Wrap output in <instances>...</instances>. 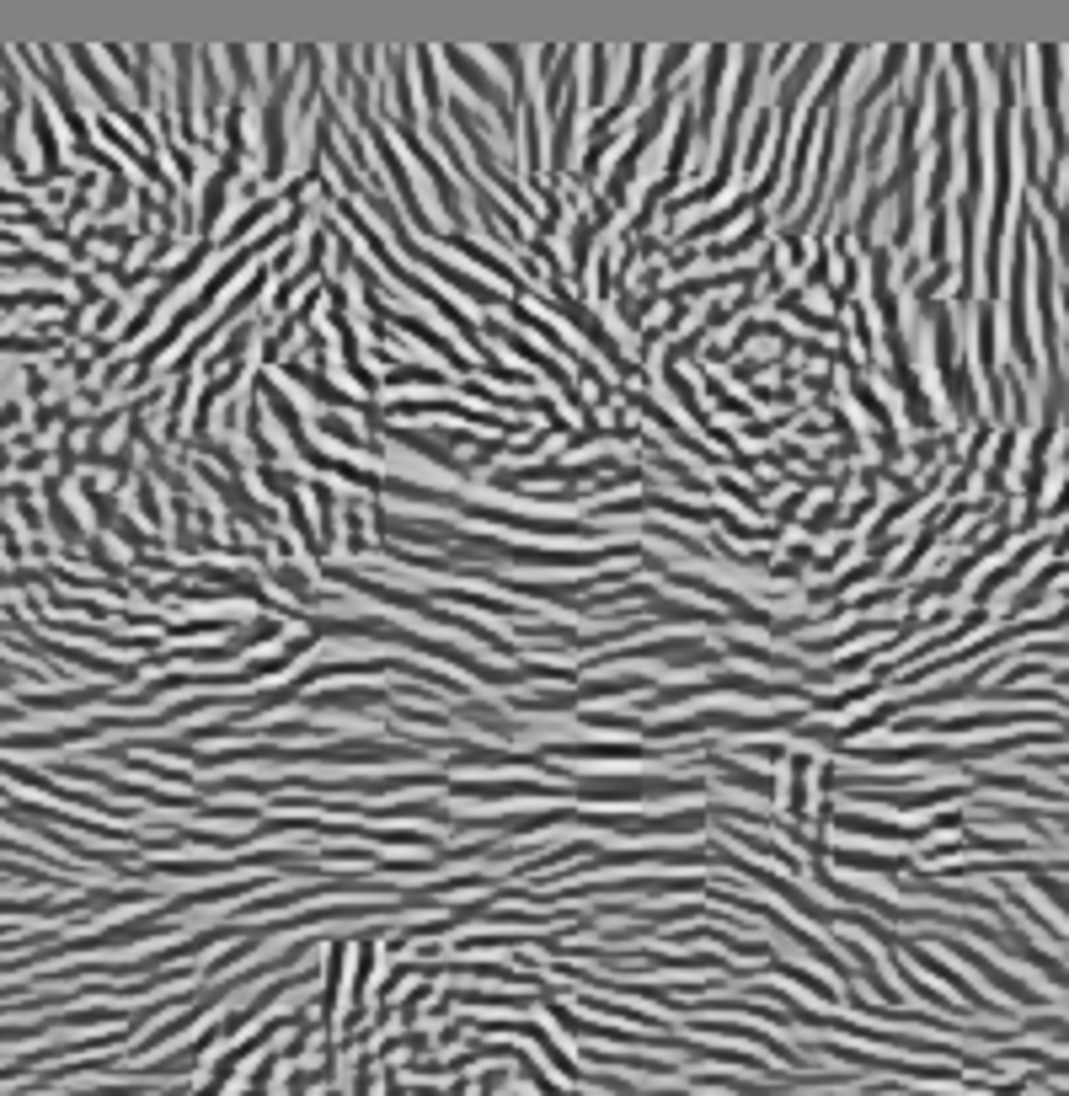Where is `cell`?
I'll list each match as a JSON object with an SVG mask.
<instances>
[{"instance_id": "6da1fadb", "label": "cell", "mask_w": 1069, "mask_h": 1096, "mask_svg": "<svg viewBox=\"0 0 1069 1096\" xmlns=\"http://www.w3.org/2000/svg\"><path fill=\"white\" fill-rule=\"evenodd\" d=\"M685 792H695V781H669V776H599L572 786V797L588 802H647V797H685Z\"/></svg>"}, {"instance_id": "5b68a950", "label": "cell", "mask_w": 1069, "mask_h": 1096, "mask_svg": "<svg viewBox=\"0 0 1069 1096\" xmlns=\"http://www.w3.org/2000/svg\"><path fill=\"white\" fill-rule=\"evenodd\" d=\"M316 428H321V434H327V439H337V444H343V450H364V434H353V423L332 418V412H327V418H316Z\"/></svg>"}, {"instance_id": "3957f363", "label": "cell", "mask_w": 1069, "mask_h": 1096, "mask_svg": "<svg viewBox=\"0 0 1069 1096\" xmlns=\"http://www.w3.org/2000/svg\"><path fill=\"white\" fill-rule=\"evenodd\" d=\"M808 770H813L808 754H792V776H786V818L792 824L808 813Z\"/></svg>"}, {"instance_id": "8992f818", "label": "cell", "mask_w": 1069, "mask_h": 1096, "mask_svg": "<svg viewBox=\"0 0 1069 1096\" xmlns=\"http://www.w3.org/2000/svg\"><path fill=\"white\" fill-rule=\"evenodd\" d=\"M311 498H316V514H321V540L332 546V540H337V514H332V508H337V498H332V487H316Z\"/></svg>"}, {"instance_id": "7a4b0ae2", "label": "cell", "mask_w": 1069, "mask_h": 1096, "mask_svg": "<svg viewBox=\"0 0 1069 1096\" xmlns=\"http://www.w3.org/2000/svg\"><path fill=\"white\" fill-rule=\"evenodd\" d=\"M284 102H289V86H278L268 107H262V172L273 182L284 177Z\"/></svg>"}, {"instance_id": "52a82bcc", "label": "cell", "mask_w": 1069, "mask_h": 1096, "mask_svg": "<svg viewBox=\"0 0 1069 1096\" xmlns=\"http://www.w3.org/2000/svg\"><path fill=\"white\" fill-rule=\"evenodd\" d=\"M604 86H610V54H594V81H588V102H599L604 97Z\"/></svg>"}, {"instance_id": "277c9868", "label": "cell", "mask_w": 1069, "mask_h": 1096, "mask_svg": "<svg viewBox=\"0 0 1069 1096\" xmlns=\"http://www.w3.org/2000/svg\"><path fill=\"white\" fill-rule=\"evenodd\" d=\"M711 770H722V781H727V786H738V792H759V797H770V792H776V781H770V776H759V770H749V765L711 760Z\"/></svg>"}]
</instances>
